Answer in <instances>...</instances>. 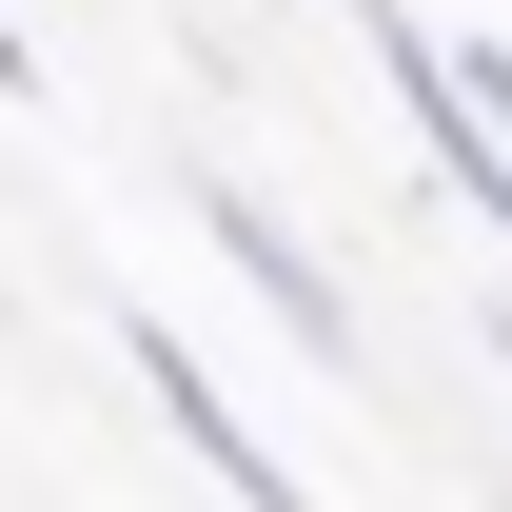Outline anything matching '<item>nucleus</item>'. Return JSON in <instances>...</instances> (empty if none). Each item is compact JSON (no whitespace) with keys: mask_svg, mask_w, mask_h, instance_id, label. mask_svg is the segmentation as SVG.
Instances as JSON below:
<instances>
[{"mask_svg":"<svg viewBox=\"0 0 512 512\" xmlns=\"http://www.w3.org/2000/svg\"><path fill=\"white\" fill-rule=\"evenodd\" d=\"M197 237H217V256H237V276H256V296H276V335H296L316 375H355V296H335L316 256L276 237V197H256V178H197Z\"/></svg>","mask_w":512,"mask_h":512,"instance_id":"obj_3","label":"nucleus"},{"mask_svg":"<svg viewBox=\"0 0 512 512\" xmlns=\"http://www.w3.org/2000/svg\"><path fill=\"white\" fill-rule=\"evenodd\" d=\"M335 20L375 40V79H394V119H414V158H434V178H453V197H473V217L512 237V119L473 99V60H453L414 0H335Z\"/></svg>","mask_w":512,"mask_h":512,"instance_id":"obj_1","label":"nucleus"},{"mask_svg":"<svg viewBox=\"0 0 512 512\" xmlns=\"http://www.w3.org/2000/svg\"><path fill=\"white\" fill-rule=\"evenodd\" d=\"M0 99H40V40H20V20H0Z\"/></svg>","mask_w":512,"mask_h":512,"instance_id":"obj_4","label":"nucleus"},{"mask_svg":"<svg viewBox=\"0 0 512 512\" xmlns=\"http://www.w3.org/2000/svg\"><path fill=\"white\" fill-rule=\"evenodd\" d=\"M119 375L158 394V434H178V453H197L237 512H316V493H296V453H276V434H237V394L197 375V335H178V316H119Z\"/></svg>","mask_w":512,"mask_h":512,"instance_id":"obj_2","label":"nucleus"}]
</instances>
